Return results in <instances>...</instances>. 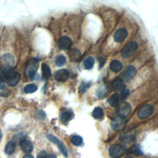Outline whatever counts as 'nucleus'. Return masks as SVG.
Returning a JSON list of instances; mask_svg holds the SVG:
<instances>
[{
  "instance_id": "obj_21",
  "label": "nucleus",
  "mask_w": 158,
  "mask_h": 158,
  "mask_svg": "<svg viewBox=\"0 0 158 158\" xmlns=\"http://www.w3.org/2000/svg\"><path fill=\"white\" fill-rule=\"evenodd\" d=\"M26 136H27V134L24 132L18 133L13 136L12 141H14L15 144L16 143L20 144L22 141H23L24 139H26Z\"/></svg>"
},
{
  "instance_id": "obj_26",
  "label": "nucleus",
  "mask_w": 158,
  "mask_h": 158,
  "mask_svg": "<svg viewBox=\"0 0 158 158\" xmlns=\"http://www.w3.org/2000/svg\"><path fill=\"white\" fill-rule=\"evenodd\" d=\"M70 141H71V143L73 145H75L76 146H78L82 144L83 138L78 135H74L71 138Z\"/></svg>"
},
{
  "instance_id": "obj_30",
  "label": "nucleus",
  "mask_w": 158,
  "mask_h": 158,
  "mask_svg": "<svg viewBox=\"0 0 158 158\" xmlns=\"http://www.w3.org/2000/svg\"><path fill=\"white\" fill-rule=\"evenodd\" d=\"M97 95L99 98H102L105 96L106 94V89L104 86H101L100 87L98 91H97Z\"/></svg>"
},
{
  "instance_id": "obj_18",
  "label": "nucleus",
  "mask_w": 158,
  "mask_h": 158,
  "mask_svg": "<svg viewBox=\"0 0 158 158\" xmlns=\"http://www.w3.org/2000/svg\"><path fill=\"white\" fill-rule=\"evenodd\" d=\"M122 64L117 60H114L110 64V68L111 70L115 73L120 72L122 69Z\"/></svg>"
},
{
  "instance_id": "obj_23",
  "label": "nucleus",
  "mask_w": 158,
  "mask_h": 158,
  "mask_svg": "<svg viewBox=\"0 0 158 158\" xmlns=\"http://www.w3.org/2000/svg\"><path fill=\"white\" fill-rule=\"evenodd\" d=\"M81 56V53L77 49H73L70 52V59L72 61L78 60Z\"/></svg>"
},
{
  "instance_id": "obj_25",
  "label": "nucleus",
  "mask_w": 158,
  "mask_h": 158,
  "mask_svg": "<svg viewBox=\"0 0 158 158\" xmlns=\"http://www.w3.org/2000/svg\"><path fill=\"white\" fill-rule=\"evenodd\" d=\"M94 59L91 57H87L86 59H85V60L83 62L84 67L87 70L91 69L94 65Z\"/></svg>"
},
{
  "instance_id": "obj_7",
  "label": "nucleus",
  "mask_w": 158,
  "mask_h": 158,
  "mask_svg": "<svg viewBox=\"0 0 158 158\" xmlns=\"http://www.w3.org/2000/svg\"><path fill=\"white\" fill-rule=\"evenodd\" d=\"M48 139H49L50 141H51L52 143H53L54 144H55L57 146L59 149L60 150V152L62 154V155L67 157L68 156V153H67V149L65 147V146L55 136L49 134L46 136Z\"/></svg>"
},
{
  "instance_id": "obj_16",
  "label": "nucleus",
  "mask_w": 158,
  "mask_h": 158,
  "mask_svg": "<svg viewBox=\"0 0 158 158\" xmlns=\"http://www.w3.org/2000/svg\"><path fill=\"white\" fill-rule=\"evenodd\" d=\"M119 139H120V141H122L123 142L130 143V142H132L135 140V136L133 133L127 132V133L121 134L120 135Z\"/></svg>"
},
{
  "instance_id": "obj_14",
  "label": "nucleus",
  "mask_w": 158,
  "mask_h": 158,
  "mask_svg": "<svg viewBox=\"0 0 158 158\" xmlns=\"http://www.w3.org/2000/svg\"><path fill=\"white\" fill-rule=\"evenodd\" d=\"M19 144L20 146V148H21L22 150L25 152L30 153L33 150V144H32L31 142L29 140L27 139H24Z\"/></svg>"
},
{
  "instance_id": "obj_37",
  "label": "nucleus",
  "mask_w": 158,
  "mask_h": 158,
  "mask_svg": "<svg viewBox=\"0 0 158 158\" xmlns=\"http://www.w3.org/2000/svg\"><path fill=\"white\" fill-rule=\"evenodd\" d=\"M1 137H2V132H1V130H0V139L1 138Z\"/></svg>"
},
{
  "instance_id": "obj_32",
  "label": "nucleus",
  "mask_w": 158,
  "mask_h": 158,
  "mask_svg": "<svg viewBox=\"0 0 158 158\" xmlns=\"http://www.w3.org/2000/svg\"><path fill=\"white\" fill-rule=\"evenodd\" d=\"M88 85L89 84H88L86 82L85 83H81V86H80V91L81 93H84L85 91V90L86 89V88L88 86Z\"/></svg>"
},
{
  "instance_id": "obj_35",
  "label": "nucleus",
  "mask_w": 158,
  "mask_h": 158,
  "mask_svg": "<svg viewBox=\"0 0 158 158\" xmlns=\"http://www.w3.org/2000/svg\"><path fill=\"white\" fill-rule=\"evenodd\" d=\"M23 158H34V157H33V156L32 155L28 154L24 155V156H23Z\"/></svg>"
},
{
  "instance_id": "obj_27",
  "label": "nucleus",
  "mask_w": 158,
  "mask_h": 158,
  "mask_svg": "<svg viewBox=\"0 0 158 158\" xmlns=\"http://www.w3.org/2000/svg\"><path fill=\"white\" fill-rule=\"evenodd\" d=\"M38 89V87L34 84H28L25 86L23 91L26 93H32Z\"/></svg>"
},
{
  "instance_id": "obj_33",
  "label": "nucleus",
  "mask_w": 158,
  "mask_h": 158,
  "mask_svg": "<svg viewBox=\"0 0 158 158\" xmlns=\"http://www.w3.org/2000/svg\"><path fill=\"white\" fill-rule=\"evenodd\" d=\"M131 152H132L133 153H134V154H138V155H141V154H142L141 151L138 148H137L136 146L133 148V150H132Z\"/></svg>"
},
{
  "instance_id": "obj_36",
  "label": "nucleus",
  "mask_w": 158,
  "mask_h": 158,
  "mask_svg": "<svg viewBox=\"0 0 158 158\" xmlns=\"http://www.w3.org/2000/svg\"><path fill=\"white\" fill-rule=\"evenodd\" d=\"M48 158H56V156L54 154H48Z\"/></svg>"
},
{
  "instance_id": "obj_1",
  "label": "nucleus",
  "mask_w": 158,
  "mask_h": 158,
  "mask_svg": "<svg viewBox=\"0 0 158 158\" xmlns=\"http://www.w3.org/2000/svg\"><path fill=\"white\" fill-rule=\"evenodd\" d=\"M14 64V57L10 54H6L0 58V71L6 74L7 72L11 70Z\"/></svg>"
},
{
  "instance_id": "obj_12",
  "label": "nucleus",
  "mask_w": 158,
  "mask_h": 158,
  "mask_svg": "<svg viewBox=\"0 0 158 158\" xmlns=\"http://www.w3.org/2000/svg\"><path fill=\"white\" fill-rule=\"evenodd\" d=\"M69 76V73L66 69H60L57 70L54 74L55 79L59 82L65 81Z\"/></svg>"
},
{
  "instance_id": "obj_15",
  "label": "nucleus",
  "mask_w": 158,
  "mask_h": 158,
  "mask_svg": "<svg viewBox=\"0 0 158 158\" xmlns=\"http://www.w3.org/2000/svg\"><path fill=\"white\" fill-rule=\"evenodd\" d=\"M108 102L109 104L113 107H118L119 104L121 103V98L120 96L117 93H114L112 94L109 99H108Z\"/></svg>"
},
{
  "instance_id": "obj_24",
  "label": "nucleus",
  "mask_w": 158,
  "mask_h": 158,
  "mask_svg": "<svg viewBox=\"0 0 158 158\" xmlns=\"http://www.w3.org/2000/svg\"><path fill=\"white\" fill-rule=\"evenodd\" d=\"M103 115H104L103 110L101 107H97L94 108V109L93 110V111L92 112L93 117L96 119L101 118L102 117Z\"/></svg>"
},
{
  "instance_id": "obj_6",
  "label": "nucleus",
  "mask_w": 158,
  "mask_h": 158,
  "mask_svg": "<svg viewBox=\"0 0 158 158\" xmlns=\"http://www.w3.org/2000/svg\"><path fill=\"white\" fill-rule=\"evenodd\" d=\"M117 107L116 114L119 117L121 118H125L130 114L131 111V106L127 102H121Z\"/></svg>"
},
{
  "instance_id": "obj_11",
  "label": "nucleus",
  "mask_w": 158,
  "mask_h": 158,
  "mask_svg": "<svg viewBox=\"0 0 158 158\" xmlns=\"http://www.w3.org/2000/svg\"><path fill=\"white\" fill-rule=\"evenodd\" d=\"M72 41L71 39L66 36H63L60 37L57 41L58 47L62 50L69 49L72 46Z\"/></svg>"
},
{
  "instance_id": "obj_13",
  "label": "nucleus",
  "mask_w": 158,
  "mask_h": 158,
  "mask_svg": "<svg viewBox=\"0 0 158 158\" xmlns=\"http://www.w3.org/2000/svg\"><path fill=\"white\" fill-rule=\"evenodd\" d=\"M128 33L127 31L124 28H120L116 32L114 35V40L116 42L121 43L126 38L127 36Z\"/></svg>"
},
{
  "instance_id": "obj_8",
  "label": "nucleus",
  "mask_w": 158,
  "mask_h": 158,
  "mask_svg": "<svg viewBox=\"0 0 158 158\" xmlns=\"http://www.w3.org/2000/svg\"><path fill=\"white\" fill-rule=\"evenodd\" d=\"M154 111V108L149 104H146L142 106L138 110L137 115L141 119H145L149 117Z\"/></svg>"
},
{
  "instance_id": "obj_29",
  "label": "nucleus",
  "mask_w": 158,
  "mask_h": 158,
  "mask_svg": "<svg viewBox=\"0 0 158 158\" xmlns=\"http://www.w3.org/2000/svg\"><path fill=\"white\" fill-rule=\"evenodd\" d=\"M130 94V90L127 88H123L121 91V94H120V98L121 100H124L126 98L128 97Z\"/></svg>"
},
{
  "instance_id": "obj_22",
  "label": "nucleus",
  "mask_w": 158,
  "mask_h": 158,
  "mask_svg": "<svg viewBox=\"0 0 158 158\" xmlns=\"http://www.w3.org/2000/svg\"><path fill=\"white\" fill-rule=\"evenodd\" d=\"M123 85V80L120 78H115L112 83V87L114 91H118Z\"/></svg>"
},
{
  "instance_id": "obj_3",
  "label": "nucleus",
  "mask_w": 158,
  "mask_h": 158,
  "mask_svg": "<svg viewBox=\"0 0 158 158\" xmlns=\"http://www.w3.org/2000/svg\"><path fill=\"white\" fill-rule=\"evenodd\" d=\"M39 67V62L38 59L33 58L30 59L27 64L25 73L30 79H33L36 73V71Z\"/></svg>"
},
{
  "instance_id": "obj_34",
  "label": "nucleus",
  "mask_w": 158,
  "mask_h": 158,
  "mask_svg": "<svg viewBox=\"0 0 158 158\" xmlns=\"http://www.w3.org/2000/svg\"><path fill=\"white\" fill-rule=\"evenodd\" d=\"M4 86H5L4 81V80H2V78L0 77V89H4Z\"/></svg>"
},
{
  "instance_id": "obj_19",
  "label": "nucleus",
  "mask_w": 158,
  "mask_h": 158,
  "mask_svg": "<svg viewBox=\"0 0 158 158\" xmlns=\"http://www.w3.org/2000/svg\"><path fill=\"white\" fill-rule=\"evenodd\" d=\"M15 147H16V144L14 141H10L8 142L6 145L4 151L7 154L11 155L14 152L15 150Z\"/></svg>"
},
{
  "instance_id": "obj_17",
  "label": "nucleus",
  "mask_w": 158,
  "mask_h": 158,
  "mask_svg": "<svg viewBox=\"0 0 158 158\" xmlns=\"http://www.w3.org/2000/svg\"><path fill=\"white\" fill-rule=\"evenodd\" d=\"M42 77L44 80H48L51 76V72L49 67L45 63H43L41 65Z\"/></svg>"
},
{
  "instance_id": "obj_5",
  "label": "nucleus",
  "mask_w": 158,
  "mask_h": 158,
  "mask_svg": "<svg viewBox=\"0 0 158 158\" xmlns=\"http://www.w3.org/2000/svg\"><path fill=\"white\" fill-rule=\"evenodd\" d=\"M109 152L110 156L115 158H118L123 156L126 152V149L124 146L119 144H112L109 149Z\"/></svg>"
},
{
  "instance_id": "obj_4",
  "label": "nucleus",
  "mask_w": 158,
  "mask_h": 158,
  "mask_svg": "<svg viewBox=\"0 0 158 158\" xmlns=\"http://www.w3.org/2000/svg\"><path fill=\"white\" fill-rule=\"evenodd\" d=\"M137 49L138 44L135 41H131L125 46L121 55L123 58H129L135 54Z\"/></svg>"
},
{
  "instance_id": "obj_28",
  "label": "nucleus",
  "mask_w": 158,
  "mask_h": 158,
  "mask_svg": "<svg viewBox=\"0 0 158 158\" xmlns=\"http://www.w3.org/2000/svg\"><path fill=\"white\" fill-rule=\"evenodd\" d=\"M66 62V59L65 56L63 55H59L56 57V60H55V63L57 66L58 67H61L63 66Z\"/></svg>"
},
{
  "instance_id": "obj_2",
  "label": "nucleus",
  "mask_w": 158,
  "mask_h": 158,
  "mask_svg": "<svg viewBox=\"0 0 158 158\" xmlns=\"http://www.w3.org/2000/svg\"><path fill=\"white\" fill-rule=\"evenodd\" d=\"M5 78L6 83L9 86H15L20 81L21 75L17 71L10 70L5 74Z\"/></svg>"
},
{
  "instance_id": "obj_10",
  "label": "nucleus",
  "mask_w": 158,
  "mask_h": 158,
  "mask_svg": "<svg viewBox=\"0 0 158 158\" xmlns=\"http://www.w3.org/2000/svg\"><path fill=\"white\" fill-rule=\"evenodd\" d=\"M136 73V70L135 67L130 65L127 67L122 73V80L125 81H128L132 79Z\"/></svg>"
},
{
  "instance_id": "obj_20",
  "label": "nucleus",
  "mask_w": 158,
  "mask_h": 158,
  "mask_svg": "<svg viewBox=\"0 0 158 158\" xmlns=\"http://www.w3.org/2000/svg\"><path fill=\"white\" fill-rule=\"evenodd\" d=\"M73 117V114L71 111L67 110L62 112L60 115V120L63 123H67Z\"/></svg>"
},
{
  "instance_id": "obj_38",
  "label": "nucleus",
  "mask_w": 158,
  "mask_h": 158,
  "mask_svg": "<svg viewBox=\"0 0 158 158\" xmlns=\"http://www.w3.org/2000/svg\"><path fill=\"white\" fill-rule=\"evenodd\" d=\"M124 158H133V157H131V156H126V157H125Z\"/></svg>"
},
{
  "instance_id": "obj_31",
  "label": "nucleus",
  "mask_w": 158,
  "mask_h": 158,
  "mask_svg": "<svg viewBox=\"0 0 158 158\" xmlns=\"http://www.w3.org/2000/svg\"><path fill=\"white\" fill-rule=\"evenodd\" d=\"M48 154L44 151H41L40 152H39V154L37 156V158H48Z\"/></svg>"
},
{
  "instance_id": "obj_9",
  "label": "nucleus",
  "mask_w": 158,
  "mask_h": 158,
  "mask_svg": "<svg viewBox=\"0 0 158 158\" xmlns=\"http://www.w3.org/2000/svg\"><path fill=\"white\" fill-rule=\"evenodd\" d=\"M127 125V121L124 118L118 117L113 119L110 122V126L115 131H120L125 128Z\"/></svg>"
}]
</instances>
